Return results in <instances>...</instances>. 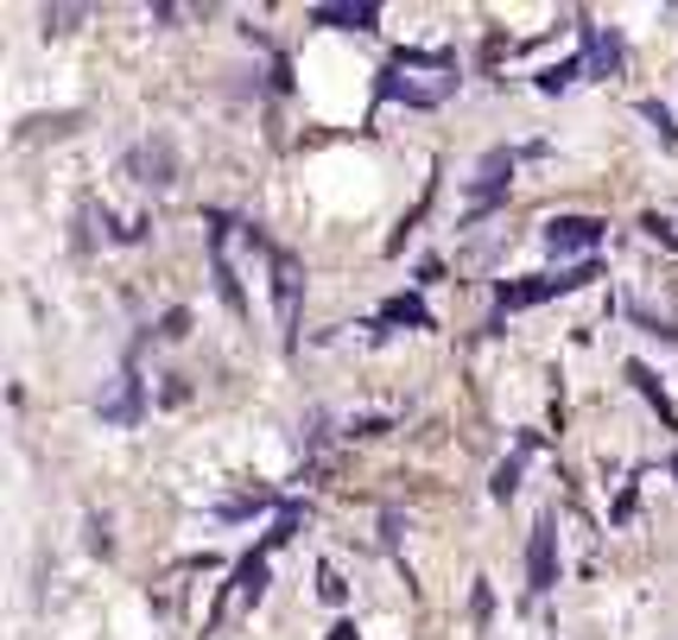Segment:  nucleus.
Returning <instances> with one entry per match:
<instances>
[{
  "label": "nucleus",
  "instance_id": "1",
  "mask_svg": "<svg viewBox=\"0 0 678 640\" xmlns=\"http://www.w3.org/2000/svg\"><path fill=\"white\" fill-rule=\"evenodd\" d=\"M456 96V58L451 51H400L380 71V102H406V109H438Z\"/></svg>",
  "mask_w": 678,
  "mask_h": 640
},
{
  "label": "nucleus",
  "instance_id": "2",
  "mask_svg": "<svg viewBox=\"0 0 678 640\" xmlns=\"http://www.w3.org/2000/svg\"><path fill=\"white\" fill-rule=\"evenodd\" d=\"M597 279V261H583V266H570V273H545V279H527V286H507L501 279V311H527V304H545V299H558V292H577V286H590Z\"/></svg>",
  "mask_w": 678,
  "mask_h": 640
},
{
  "label": "nucleus",
  "instance_id": "3",
  "mask_svg": "<svg viewBox=\"0 0 678 640\" xmlns=\"http://www.w3.org/2000/svg\"><path fill=\"white\" fill-rule=\"evenodd\" d=\"M597 241H603V223L597 216H552L545 223V248L552 254H590Z\"/></svg>",
  "mask_w": 678,
  "mask_h": 640
},
{
  "label": "nucleus",
  "instance_id": "4",
  "mask_svg": "<svg viewBox=\"0 0 678 640\" xmlns=\"http://www.w3.org/2000/svg\"><path fill=\"white\" fill-rule=\"evenodd\" d=\"M552 539H558V532H552V520H539V527H532V545H527V577H532V590H539V597H545V590L558 583V559H552Z\"/></svg>",
  "mask_w": 678,
  "mask_h": 640
},
{
  "label": "nucleus",
  "instance_id": "5",
  "mask_svg": "<svg viewBox=\"0 0 678 640\" xmlns=\"http://www.w3.org/2000/svg\"><path fill=\"white\" fill-rule=\"evenodd\" d=\"M299 266L286 261V254H273V292H279V324H286V337H292V324H299Z\"/></svg>",
  "mask_w": 678,
  "mask_h": 640
},
{
  "label": "nucleus",
  "instance_id": "6",
  "mask_svg": "<svg viewBox=\"0 0 678 640\" xmlns=\"http://www.w3.org/2000/svg\"><path fill=\"white\" fill-rule=\"evenodd\" d=\"M311 20L317 26H349V33H375L380 7L375 0H362V7H311Z\"/></svg>",
  "mask_w": 678,
  "mask_h": 640
},
{
  "label": "nucleus",
  "instance_id": "7",
  "mask_svg": "<svg viewBox=\"0 0 678 640\" xmlns=\"http://www.w3.org/2000/svg\"><path fill=\"white\" fill-rule=\"evenodd\" d=\"M583 38H590V76H615V71H622V38L603 33V26H583Z\"/></svg>",
  "mask_w": 678,
  "mask_h": 640
},
{
  "label": "nucleus",
  "instance_id": "8",
  "mask_svg": "<svg viewBox=\"0 0 678 640\" xmlns=\"http://www.w3.org/2000/svg\"><path fill=\"white\" fill-rule=\"evenodd\" d=\"M102 418H109V425H134V418H140V375H134V368L121 375V393L102 400Z\"/></svg>",
  "mask_w": 678,
  "mask_h": 640
},
{
  "label": "nucleus",
  "instance_id": "9",
  "mask_svg": "<svg viewBox=\"0 0 678 640\" xmlns=\"http://www.w3.org/2000/svg\"><path fill=\"white\" fill-rule=\"evenodd\" d=\"M628 380H635V387H641V400H646V406H660V418H666V425H678L673 400H666V387H660V380H653V368H646V362H628Z\"/></svg>",
  "mask_w": 678,
  "mask_h": 640
},
{
  "label": "nucleus",
  "instance_id": "10",
  "mask_svg": "<svg viewBox=\"0 0 678 640\" xmlns=\"http://www.w3.org/2000/svg\"><path fill=\"white\" fill-rule=\"evenodd\" d=\"M583 71H590L583 58H565V64H545V71H539V89H545V96H558V89H570V83H577Z\"/></svg>",
  "mask_w": 678,
  "mask_h": 640
},
{
  "label": "nucleus",
  "instance_id": "11",
  "mask_svg": "<svg viewBox=\"0 0 678 640\" xmlns=\"http://www.w3.org/2000/svg\"><path fill=\"white\" fill-rule=\"evenodd\" d=\"M380 317H387V324H413V330H431V311H425L418 299H393L387 311H380Z\"/></svg>",
  "mask_w": 678,
  "mask_h": 640
},
{
  "label": "nucleus",
  "instance_id": "12",
  "mask_svg": "<svg viewBox=\"0 0 678 640\" xmlns=\"http://www.w3.org/2000/svg\"><path fill=\"white\" fill-rule=\"evenodd\" d=\"M261 590H266V552H254V559L241 565V590H235V597H241V603H261Z\"/></svg>",
  "mask_w": 678,
  "mask_h": 640
},
{
  "label": "nucleus",
  "instance_id": "13",
  "mask_svg": "<svg viewBox=\"0 0 678 640\" xmlns=\"http://www.w3.org/2000/svg\"><path fill=\"white\" fill-rule=\"evenodd\" d=\"M641 114L653 121V134H660V147H678V127H673V114H666V102H641Z\"/></svg>",
  "mask_w": 678,
  "mask_h": 640
},
{
  "label": "nucleus",
  "instance_id": "14",
  "mask_svg": "<svg viewBox=\"0 0 678 640\" xmlns=\"http://www.w3.org/2000/svg\"><path fill=\"white\" fill-rule=\"evenodd\" d=\"M514 489H520V456H507V463L494 469V482H489V494H494V501H507Z\"/></svg>",
  "mask_w": 678,
  "mask_h": 640
},
{
  "label": "nucleus",
  "instance_id": "15",
  "mask_svg": "<svg viewBox=\"0 0 678 640\" xmlns=\"http://www.w3.org/2000/svg\"><path fill=\"white\" fill-rule=\"evenodd\" d=\"M317 597H324V603H342V577H337L330 565L317 570Z\"/></svg>",
  "mask_w": 678,
  "mask_h": 640
},
{
  "label": "nucleus",
  "instance_id": "16",
  "mask_svg": "<svg viewBox=\"0 0 678 640\" xmlns=\"http://www.w3.org/2000/svg\"><path fill=\"white\" fill-rule=\"evenodd\" d=\"M71 20H83V7H58V13H45V33H71Z\"/></svg>",
  "mask_w": 678,
  "mask_h": 640
},
{
  "label": "nucleus",
  "instance_id": "17",
  "mask_svg": "<svg viewBox=\"0 0 678 640\" xmlns=\"http://www.w3.org/2000/svg\"><path fill=\"white\" fill-rule=\"evenodd\" d=\"M190 330V311H172V317H165V330H159V337H185Z\"/></svg>",
  "mask_w": 678,
  "mask_h": 640
},
{
  "label": "nucleus",
  "instance_id": "18",
  "mask_svg": "<svg viewBox=\"0 0 678 640\" xmlns=\"http://www.w3.org/2000/svg\"><path fill=\"white\" fill-rule=\"evenodd\" d=\"M330 640H355V628H349V622H342V628H337V635H330Z\"/></svg>",
  "mask_w": 678,
  "mask_h": 640
},
{
  "label": "nucleus",
  "instance_id": "19",
  "mask_svg": "<svg viewBox=\"0 0 678 640\" xmlns=\"http://www.w3.org/2000/svg\"><path fill=\"white\" fill-rule=\"evenodd\" d=\"M673 469H678V463H673Z\"/></svg>",
  "mask_w": 678,
  "mask_h": 640
}]
</instances>
